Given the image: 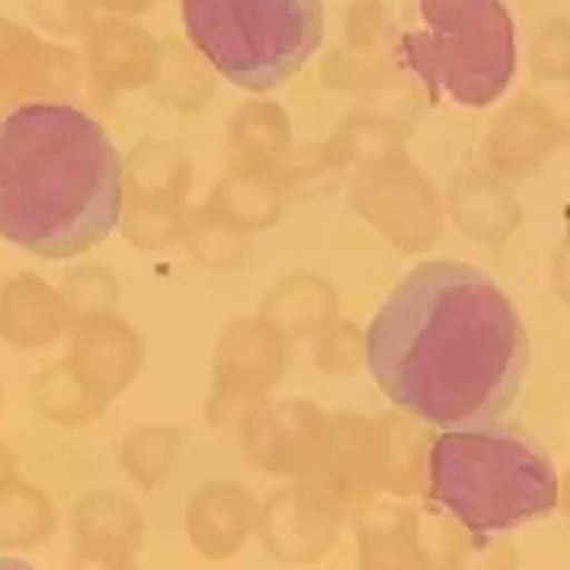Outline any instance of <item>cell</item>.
Returning a JSON list of instances; mask_svg holds the SVG:
<instances>
[{
  "label": "cell",
  "instance_id": "obj_4",
  "mask_svg": "<svg viewBox=\"0 0 570 570\" xmlns=\"http://www.w3.org/2000/svg\"><path fill=\"white\" fill-rule=\"evenodd\" d=\"M420 27L401 36V65L433 97L481 109L517 78V27L503 0H416Z\"/></svg>",
  "mask_w": 570,
  "mask_h": 570
},
{
  "label": "cell",
  "instance_id": "obj_7",
  "mask_svg": "<svg viewBox=\"0 0 570 570\" xmlns=\"http://www.w3.org/2000/svg\"><path fill=\"white\" fill-rule=\"evenodd\" d=\"M452 551L445 570H517V551L510 539L497 535H478L468 532L459 522H452Z\"/></svg>",
  "mask_w": 570,
  "mask_h": 570
},
{
  "label": "cell",
  "instance_id": "obj_2",
  "mask_svg": "<svg viewBox=\"0 0 570 570\" xmlns=\"http://www.w3.org/2000/svg\"><path fill=\"white\" fill-rule=\"evenodd\" d=\"M122 208V160L71 104L17 106L0 119V237L46 259L106 240Z\"/></svg>",
  "mask_w": 570,
  "mask_h": 570
},
{
  "label": "cell",
  "instance_id": "obj_9",
  "mask_svg": "<svg viewBox=\"0 0 570 570\" xmlns=\"http://www.w3.org/2000/svg\"><path fill=\"white\" fill-rule=\"evenodd\" d=\"M0 570H36V568H29L27 561H17V558H0Z\"/></svg>",
  "mask_w": 570,
  "mask_h": 570
},
{
  "label": "cell",
  "instance_id": "obj_3",
  "mask_svg": "<svg viewBox=\"0 0 570 570\" xmlns=\"http://www.w3.org/2000/svg\"><path fill=\"white\" fill-rule=\"evenodd\" d=\"M426 493L468 532L497 535L558 510L561 478L539 442L510 423L452 426L430 442Z\"/></svg>",
  "mask_w": 570,
  "mask_h": 570
},
{
  "label": "cell",
  "instance_id": "obj_6",
  "mask_svg": "<svg viewBox=\"0 0 570 570\" xmlns=\"http://www.w3.org/2000/svg\"><path fill=\"white\" fill-rule=\"evenodd\" d=\"M240 529H244V500L232 493H208L193 519V532L199 544L218 554L237 544Z\"/></svg>",
  "mask_w": 570,
  "mask_h": 570
},
{
  "label": "cell",
  "instance_id": "obj_1",
  "mask_svg": "<svg viewBox=\"0 0 570 570\" xmlns=\"http://www.w3.org/2000/svg\"><path fill=\"white\" fill-rule=\"evenodd\" d=\"M365 360L391 404L452 430L510 411L529 343L517 305L484 269L465 259H426L375 312Z\"/></svg>",
  "mask_w": 570,
  "mask_h": 570
},
{
  "label": "cell",
  "instance_id": "obj_5",
  "mask_svg": "<svg viewBox=\"0 0 570 570\" xmlns=\"http://www.w3.org/2000/svg\"><path fill=\"white\" fill-rule=\"evenodd\" d=\"M189 42L244 90L292 78L321 46V0H180Z\"/></svg>",
  "mask_w": 570,
  "mask_h": 570
},
{
  "label": "cell",
  "instance_id": "obj_8",
  "mask_svg": "<svg viewBox=\"0 0 570 570\" xmlns=\"http://www.w3.org/2000/svg\"><path fill=\"white\" fill-rule=\"evenodd\" d=\"M558 507H564V513L570 517V471H568V478L561 481V497H558Z\"/></svg>",
  "mask_w": 570,
  "mask_h": 570
}]
</instances>
